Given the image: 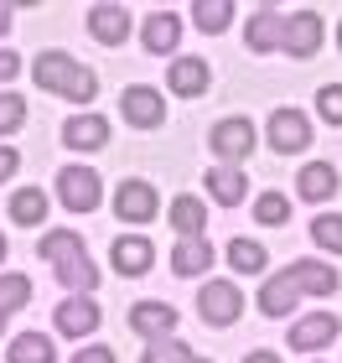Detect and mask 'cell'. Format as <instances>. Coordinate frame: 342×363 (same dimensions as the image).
<instances>
[{
  "mask_svg": "<svg viewBox=\"0 0 342 363\" xmlns=\"http://www.w3.org/2000/svg\"><path fill=\"white\" fill-rule=\"evenodd\" d=\"M140 363H192V353H187V342H176V337H156Z\"/></svg>",
  "mask_w": 342,
  "mask_h": 363,
  "instance_id": "31",
  "label": "cell"
},
{
  "mask_svg": "<svg viewBox=\"0 0 342 363\" xmlns=\"http://www.w3.org/2000/svg\"><path fill=\"white\" fill-rule=\"evenodd\" d=\"M6 31H11V6L0 0V37H6Z\"/></svg>",
  "mask_w": 342,
  "mask_h": 363,
  "instance_id": "38",
  "label": "cell"
},
{
  "mask_svg": "<svg viewBox=\"0 0 342 363\" xmlns=\"http://www.w3.org/2000/svg\"><path fill=\"white\" fill-rule=\"evenodd\" d=\"M114 213H120L125 223H151L161 213V197L151 182H120V192H114Z\"/></svg>",
  "mask_w": 342,
  "mask_h": 363,
  "instance_id": "6",
  "label": "cell"
},
{
  "mask_svg": "<svg viewBox=\"0 0 342 363\" xmlns=\"http://www.w3.org/2000/svg\"><path fill=\"white\" fill-rule=\"evenodd\" d=\"M73 363H114V353H109V348H78Z\"/></svg>",
  "mask_w": 342,
  "mask_h": 363,
  "instance_id": "37",
  "label": "cell"
},
{
  "mask_svg": "<svg viewBox=\"0 0 342 363\" xmlns=\"http://www.w3.org/2000/svg\"><path fill=\"white\" fill-rule=\"evenodd\" d=\"M0 259H6V234H0Z\"/></svg>",
  "mask_w": 342,
  "mask_h": 363,
  "instance_id": "40",
  "label": "cell"
},
{
  "mask_svg": "<svg viewBox=\"0 0 342 363\" xmlns=\"http://www.w3.org/2000/svg\"><path fill=\"white\" fill-rule=\"evenodd\" d=\"M213 151L218 156H228V161H239V156H249L254 151V125L249 120H223V125H213Z\"/></svg>",
  "mask_w": 342,
  "mask_h": 363,
  "instance_id": "12",
  "label": "cell"
},
{
  "mask_svg": "<svg viewBox=\"0 0 342 363\" xmlns=\"http://www.w3.org/2000/svg\"><path fill=\"white\" fill-rule=\"evenodd\" d=\"M37 84H42V94H62V99H78V104H93V94H99V78L68 52H42Z\"/></svg>",
  "mask_w": 342,
  "mask_h": 363,
  "instance_id": "2",
  "label": "cell"
},
{
  "mask_svg": "<svg viewBox=\"0 0 342 363\" xmlns=\"http://www.w3.org/2000/svg\"><path fill=\"white\" fill-rule=\"evenodd\" d=\"M207 192H213L223 208H234V203L249 197V182H244L239 167H213V172H207Z\"/></svg>",
  "mask_w": 342,
  "mask_h": 363,
  "instance_id": "22",
  "label": "cell"
},
{
  "mask_svg": "<svg viewBox=\"0 0 342 363\" xmlns=\"http://www.w3.org/2000/svg\"><path fill=\"white\" fill-rule=\"evenodd\" d=\"M317 114L327 125H342V84H327V89L317 94Z\"/></svg>",
  "mask_w": 342,
  "mask_h": 363,
  "instance_id": "34",
  "label": "cell"
},
{
  "mask_svg": "<svg viewBox=\"0 0 342 363\" xmlns=\"http://www.w3.org/2000/svg\"><path fill=\"white\" fill-rule=\"evenodd\" d=\"M166 78H171V94H182V99H198L207 84H213V73H207L203 57H176Z\"/></svg>",
  "mask_w": 342,
  "mask_h": 363,
  "instance_id": "15",
  "label": "cell"
},
{
  "mask_svg": "<svg viewBox=\"0 0 342 363\" xmlns=\"http://www.w3.org/2000/svg\"><path fill=\"white\" fill-rule=\"evenodd\" d=\"M317 47H321V16H317V11H296V16H285L280 52H290V57H312Z\"/></svg>",
  "mask_w": 342,
  "mask_h": 363,
  "instance_id": "7",
  "label": "cell"
},
{
  "mask_svg": "<svg viewBox=\"0 0 342 363\" xmlns=\"http://www.w3.org/2000/svg\"><path fill=\"white\" fill-rule=\"evenodd\" d=\"M6 363H52V337H47V333H21L11 342Z\"/></svg>",
  "mask_w": 342,
  "mask_h": 363,
  "instance_id": "25",
  "label": "cell"
},
{
  "mask_svg": "<svg viewBox=\"0 0 342 363\" xmlns=\"http://www.w3.org/2000/svg\"><path fill=\"white\" fill-rule=\"evenodd\" d=\"M89 31H93L104 47H120V42L130 37V16H125L120 6H93V11H89Z\"/></svg>",
  "mask_w": 342,
  "mask_h": 363,
  "instance_id": "19",
  "label": "cell"
},
{
  "mask_svg": "<svg viewBox=\"0 0 342 363\" xmlns=\"http://www.w3.org/2000/svg\"><path fill=\"white\" fill-rule=\"evenodd\" d=\"M270 145H275L280 156L306 151V145H312V120H306L301 109H275V114H270Z\"/></svg>",
  "mask_w": 342,
  "mask_h": 363,
  "instance_id": "5",
  "label": "cell"
},
{
  "mask_svg": "<svg viewBox=\"0 0 342 363\" xmlns=\"http://www.w3.org/2000/svg\"><path fill=\"white\" fill-rule=\"evenodd\" d=\"M31 301V280L26 275H0V317L6 311H21Z\"/></svg>",
  "mask_w": 342,
  "mask_h": 363,
  "instance_id": "29",
  "label": "cell"
},
{
  "mask_svg": "<svg viewBox=\"0 0 342 363\" xmlns=\"http://www.w3.org/2000/svg\"><path fill=\"white\" fill-rule=\"evenodd\" d=\"M151 239H114V270L120 275H145L151 270Z\"/></svg>",
  "mask_w": 342,
  "mask_h": 363,
  "instance_id": "23",
  "label": "cell"
},
{
  "mask_svg": "<svg viewBox=\"0 0 342 363\" xmlns=\"http://www.w3.org/2000/svg\"><path fill=\"white\" fill-rule=\"evenodd\" d=\"M62 140H68L73 151H99V145L109 140V125L99 120V114H73V120L62 125Z\"/></svg>",
  "mask_w": 342,
  "mask_h": 363,
  "instance_id": "17",
  "label": "cell"
},
{
  "mask_svg": "<svg viewBox=\"0 0 342 363\" xmlns=\"http://www.w3.org/2000/svg\"><path fill=\"white\" fill-rule=\"evenodd\" d=\"M21 120H26V99L21 94H0V135L21 130Z\"/></svg>",
  "mask_w": 342,
  "mask_h": 363,
  "instance_id": "33",
  "label": "cell"
},
{
  "mask_svg": "<svg viewBox=\"0 0 342 363\" xmlns=\"http://www.w3.org/2000/svg\"><path fill=\"white\" fill-rule=\"evenodd\" d=\"M57 197H62V208H73V213H93L99 208V172L62 167L57 172Z\"/></svg>",
  "mask_w": 342,
  "mask_h": 363,
  "instance_id": "3",
  "label": "cell"
},
{
  "mask_svg": "<svg viewBox=\"0 0 342 363\" xmlns=\"http://www.w3.org/2000/svg\"><path fill=\"white\" fill-rule=\"evenodd\" d=\"M192 21L213 37V31H223L228 21H234V0H198V6H192Z\"/></svg>",
  "mask_w": 342,
  "mask_h": 363,
  "instance_id": "27",
  "label": "cell"
},
{
  "mask_svg": "<svg viewBox=\"0 0 342 363\" xmlns=\"http://www.w3.org/2000/svg\"><path fill=\"white\" fill-rule=\"evenodd\" d=\"M130 333H140V337H171L176 333V306L166 301H135L130 306Z\"/></svg>",
  "mask_w": 342,
  "mask_h": 363,
  "instance_id": "9",
  "label": "cell"
},
{
  "mask_svg": "<svg viewBox=\"0 0 342 363\" xmlns=\"http://www.w3.org/2000/svg\"><path fill=\"white\" fill-rule=\"evenodd\" d=\"M332 337H337L332 311H312V317H301L290 327V348H301V353H312V348H321V342H332Z\"/></svg>",
  "mask_w": 342,
  "mask_h": 363,
  "instance_id": "13",
  "label": "cell"
},
{
  "mask_svg": "<svg viewBox=\"0 0 342 363\" xmlns=\"http://www.w3.org/2000/svg\"><path fill=\"white\" fill-rule=\"evenodd\" d=\"M192 363H203V358H192Z\"/></svg>",
  "mask_w": 342,
  "mask_h": 363,
  "instance_id": "42",
  "label": "cell"
},
{
  "mask_svg": "<svg viewBox=\"0 0 342 363\" xmlns=\"http://www.w3.org/2000/svg\"><path fill=\"white\" fill-rule=\"evenodd\" d=\"M140 31H145V52H171V47L182 42V21H176V11H151Z\"/></svg>",
  "mask_w": 342,
  "mask_h": 363,
  "instance_id": "16",
  "label": "cell"
},
{
  "mask_svg": "<svg viewBox=\"0 0 342 363\" xmlns=\"http://www.w3.org/2000/svg\"><path fill=\"white\" fill-rule=\"evenodd\" d=\"M312 239L321 244V250L342 255V213H321V218H312Z\"/></svg>",
  "mask_w": 342,
  "mask_h": 363,
  "instance_id": "30",
  "label": "cell"
},
{
  "mask_svg": "<svg viewBox=\"0 0 342 363\" xmlns=\"http://www.w3.org/2000/svg\"><path fill=\"white\" fill-rule=\"evenodd\" d=\"M0 333H6V317H0Z\"/></svg>",
  "mask_w": 342,
  "mask_h": 363,
  "instance_id": "41",
  "label": "cell"
},
{
  "mask_svg": "<svg viewBox=\"0 0 342 363\" xmlns=\"http://www.w3.org/2000/svg\"><path fill=\"white\" fill-rule=\"evenodd\" d=\"M254 218L275 228V223H285V218H290V203H285L280 192H265V197H259V203H254Z\"/></svg>",
  "mask_w": 342,
  "mask_h": 363,
  "instance_id": "32",
  "label": "cell"
},
{
  "mask_svg": "<svg viewBox=\"0 0 342 363\" xmlns=\"http://www.w3.org/2000/svg\"><path fill=\"white\" fill-rule=\"evenodd\" d=\"M16 73H21V57H16L11 47H0V84H11Z\"/></svg>",
  "mask_w": 342,
  "mask_h": 363,
  "instance_id": "35",
  "label": "cell"
},
{
  "mask_svg": "<svg viewBox=\"0 0 342 363\" xmlns=\"http://www.w3.org/2000/svg\"><path fill=\"white\" fill-rule=\"evenodd\" d=\"M171 270L176 275H203V270H213V244L207 239H182L171 250Z\"/></svg>",
  "mask_w": 342,
  "mask_h": 363,
  "instance_id": "21",
  "label": "cell"
},
{
  "mask_svg": "<svg viewBox=\"0 0 342 363\" xmlns=\"http://www.w3.org/2000/svg\"><path fill=\"white\" fill-rule=\"evenodd\" d=\"M120 114H125L135 130H156L161 120H166V104H161L156 89H140V84H135V89L120 94Z\"/></svg>",
  "mask_w": 342,
  "mask_h": 363,
  "instance_id": "8",
  "label": "cell"
},
{
  "mask_svg": "<svg viewBox=\"0 0 342 363\" xmlns=\"http://www.w3.org/2000/svg\"><path fill=\"white\" fill-rule=\"evenodd\" d=\"M11 218L26 223V228L42 223V218H47V192H42V187H21V192L11 197Z\"/></svg>",
  "mask_w": 342,
  "mask_h": 363,
  "instance_id": "26",
  "label": "cell"
},
{
  "mask_svg": "<svg viewBox=\"0 0 342 363\" xmlns=\"http://www.w3.org/2000/svg\"><path fill=\"white\" fill-rule=\"evenodd\" d=\"M244 363H280V358H275V353H249Z\"/></svg>",
  "mask_w": 342,
  "mask_h": 363,
  "instance_id": "39",
  "label": "cell"
},
{
  "mask_svg": "<svg viewBox=\"0 0 342 363\" xmlns=\"http://www.w3.org/2000/svg\"><path fill=\"white\" fill-rule=\"evenodd\" d=\"M265 244H254V239H234V244H228V265H234V270H244V275H259V270H265Z\"/></svg>",
  "mask_w": 342,
  "mask_h": 363,
  "instance_id": "28",
  "label": "cell"
},
{
  "mask_svg": "<svg viewBox=\"0 0 342 363\" xmlns=\"http://www.w3.org/2000/svg\"><path fill=\"white\" fill-rule=\"evenodd\" d=\"M171 223H176L182 239H203V223H207L203 197H176V203H171Z\"/></svg>",
  "mask_w": 342,
  "mask_h": 363,
  "instance_id": "24",
  "label": "cell"
},
{
  "mask_svg": "<svg viewBox=\"0 0 342 363\" xmlns=\"http://www.w3.org/2000/svg\"><path fill=\"white\" fill-rule=\"evenodd\" d=\"M198 311L207 317V327H228V322H239L244 296H239V286H228V280H207L198 291Z\"/></svg>",
  "mask_w": 342,
  "mask_h": 363,
  "instance_id": "4",
  "label": "cell"
},
{
  "mask_svg": "<svg viewBox=\"0 0 342 363\" xmlns=\"http://www.w3.org/2000/svg\"><path fill=\"white\" fill-rule=\"evenodd\" d=\"M337 42H342V31H337Z\"/></svg>",
  "mask_w": 342,
  "mask_h": 363,
  "instance_id": "43",
  "label": "cell"
},
{
  "mask_svg": "<svg viewBox=\"0 0 342 363\" xmlns=\"http://www.w3.org/2000/svg\"><path fill=\"white\" fill-rule=\"evenodd\" d=\"M37 250H42V259L57 270V280H62L68 291H84V296H89L93 286H99V270H93V259H89V250H84V239H78L73 228H52V234H47Z\"/></svg>",
  "mask_w": 342,
  "mask_h": 363,
  "instance_id": "1",
  "label": "cell"
},
{
  "mask_svg": "<svg viewBox=\"0 0 342 363\" xmlns=\"http://www.w3.org/2000/svg\"><path fill=\"white\" fill-rule=\"evenodd\" d=\"M296 192L306 197V203H327V197H337V167H327V161H312V167H301Z\"/></svg>",
  "mask_w": 342,
  "mask_h": 363,
  "instance_id": "18",
  "label": "cell"
},
{
  "mask_svg": "<svg viewBox=\"0 0 342 363\" xmlns=\"http://www.w3.org/2000/svg\"><path fill=\"white\" fill-rule=\"evenodd\" d=\"M52 322H57L62 337H89L93 327H99V306H93L89 296H73V301H62V306L52 311Z\"/></svg>",
  "mask_w": 342,
  "mask_h": 363,
  "instance_id": "11",
  "label": "cell"
},
{
  "mask_svg": "<svg viewBox=\"0 0 342 363\" xmlns=\"http://www.w3.org/2000/svg\"><path fill=\"white\" fill-rule=\"evenodd\" d=\"M280 31H285V11L280 6H259L249 16L244 42H249V52H275V47H280Z\"/></svg>",
  "mask_w": 342,
  "mask_h": 363,
  "instance_id": "10",
  "label": "cell"
},
{
  "mask_svg": "<svg viewBox=\"0 0 342 363\" xmlns=\"http://www.w3.org/2000/svg\"><path fill=\"white\" fill-rule=\"evenodd\" d=\"M290 280H296V291H306V296H332L342 286L337 270L321 265V259H296V265H290Z\"/></svg>",
  "mask_w": 342,
  "mask_h": 363,
  "instance_id": "14",
  "label": "cell"
},
{
  "mask_svg": "<svg viewBox=\"0 0 342 363\" xmlns=\"http://www.w3.org/2000/svg\"><path fill=\"white\" fill-rule=\"evenodd\" d=\"M16 167H21V156H16L11 145H0V182H6V177H16Z\"/></svg>",
  "mask_w": 342,
  "mask_h": 363,
  "instance_id": "36",
  "label": "cell"
},
{
  "mask_svg": "<svg viewBox=\"0 0 342 363\" xmlns=\"http://www.w3.org/2000/svg\"><path fill=\"white\" fill-rule=\"evenodd\" d=\"M296 280H290V270H280L270 280L265 291H259V311H265V317H285V311H296Z\"/></svg>",
  "mask_w": 342,
  "mask_h": 363,
  "instance_id": "20",
  "label": "cell"
}]
</instances>
